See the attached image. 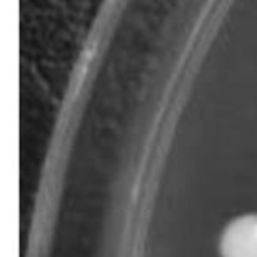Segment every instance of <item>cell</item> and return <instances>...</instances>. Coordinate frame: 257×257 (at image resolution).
<instances>
[{
    "label": "cell",
    "instance_id": "6da1fadb",
    "mask_svg": "<svg viewBox=\"0 0 257 257\" xmlns=\"http://www.w3.org/2000/svg\"><path fill=\"white\" fill-rule=\"evenodd\" d=\"M222 257H257V213L234 218L220 238Z\"/></svg>",
    "mask_w": 257,
    "mask_h": 257
}]
</instances>
